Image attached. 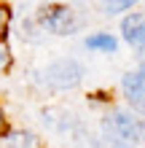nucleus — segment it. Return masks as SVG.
Returning a JSON list of instances; mask_svg holds the SVG:
<instances>
[{"mask_svg": "<svg viewBox=\"0 0 145 148\" xmlns=\"http://www.w3.org/2000/svg\"><path fill=\"white\" fill-rule=\"evenodd\" d=\"M105 132L110 137H116L118 143H145V121L142 119H134L132 113L126 110H116L102 121Z\"/></svg>", "mask_w": 145, "mask_h": 148, "instance_id": "1", "label": "nucleus"}, {"mask_svg": "<svg viewBox=\"0 0 145 148\" xmlns=\"http://www.w3.org/2000/svg\"><path fill=\"white\" fill-rule=\"evenodd\" d=\"M46 81L54 86V89H73V86L81 84L83 78V67L81 62H75V59H57V62H51L46 67Z\"/></svg>", "mask_w": 145, "mask_h": 148, "instance_id": "3", "label": "nucleus"}, {"mask_svg": "<svg viewBox=\"0 0 145 148\" xmlns=\"http://www.w3.org/2000/svg\"><path fill=\"white\" fill-rule=\"evenodd\" d=\"M132 8V0H121V3H105V14H118V11H126Z\"/></svg>", "mask_w": 145, "mask_h": 148, "instance_id": "11", "label": "nucleus"}, {"mask_svg": "<svg viewBox=\"0 0 145 148\" xmlns=\"http://www.w3.org/2000/svg\"><path fill=\"white\" fill-rule=\"evenodd\" d=\"M22 38H24V40H32V43H38V40H40V38L35 35V22H32V19L22 22Z\"/></svg>", "mask_w": 145, "mask_h": 148, "instance_id": "8", "label": "nucleus"}, {"mask_svg": "<svg viewBox=\"0 0 145 148\" xmlns=\"http://www.w3.org/2000/svg\"><path fill=\"white\" fill-rule=\"evenodd\" d=\"M8 22H11V8H8V5H0V43H3V38H5Z\"/></svg>", "mask_w": 145, "mask_h": 148, "instance_id": "9", "label": "nucleus"}, {"mask_svg": "<svg viewBox=\"0 0 145 148\" xmlns=\"http://www.w3.org/2000/svg\"><path fill=\"white\" fill-rule=\"evenodd\" d=\"M5 132V116H3V108H0V135Z\"/></svg>", "mask_w": 145, "mask_h": 148, "instance_id": "12", "label": "nucleus"}, {"mask_svg": "<svg viewBox=\"0 0 145 148\" xmlns=\"http://www.w3.org/2000/svg\"><path fill=\"white\" fill-rule=\"evenodd\" d=\"M121 86H124V94H126V100H129V105L134 110L145 113V67H140V70H134V73H126Z\"/></svg>", "mask_w": 145, "mask_h": 148, "instance_id": "4", "label": "nucleus"}, {"mask_svg": "<svg viewBox=\"0 0 145 148\" xmlns=\"http://www.w3.org/2000/svg\"><path fill=\"white\" fill-rule=\"evenodd\" d=\"M89 49H99V51H116V38L108 35V32H97L86 40Z\"/></svg>", "mask_w": 145, "mask_h": 148, "instance_id": "7", "label": "nucleus"}, {"mask_svg": "<svg viewBox=\"0 0 145 148\" xmlns=\"http://www.w3.org/2000/svg\"><path fill=\"white\" fill-rule=\"evenodd\" d=\"M121 30H124V38L129 40L132 46H142L145 43V14L126 16L124 24H121Z\"/></svg>", "mask_w": 145, "mask_h": 148, "instance_id": "5", "label": "nucleus"}, {"mask_svg": "<svg viewBox=\"0 0 145 148\" xmlns=\"http://www.w3.org/2000/svg\"><path fill=\"white\" fill-rule=\"evenodd\" d=\"M8 145L11 148H43L40 137L32 132H11L8 135Z\"/></svg>", "mask_w": 145, "mask_h": 148, "instance_id": "6", "label": "nucleus"}, {"mask_svg": "<svg viewBox=\"0 0 145 148\" xmlns=\"http://www.w3.org/2000/svg\"><path fill=\"white\" fill-rule=\"evenodd\" d=\"M38 24L54 35H73L78 30V16H75L73 8L59 5V3H48L38 8Z\"/></svg>", "mask_w": 145, "mask_h": 148, "instance_id": "2", "label": "nucleus"}, {"mask_svg": "<svg viewBox=\"0 0 145 148\" xmlns=\"http://www.w3.org/2000/svg\"><path fill=\"white\" fill-rule=\"evenodd\" d=\"M8 67H11V49L5 43H0V73L8 70Z\"/></svg>", "mask_w": 145, "mask_h": 148, "instance_id": "10", "label": "nucleus"}]
</instances>
